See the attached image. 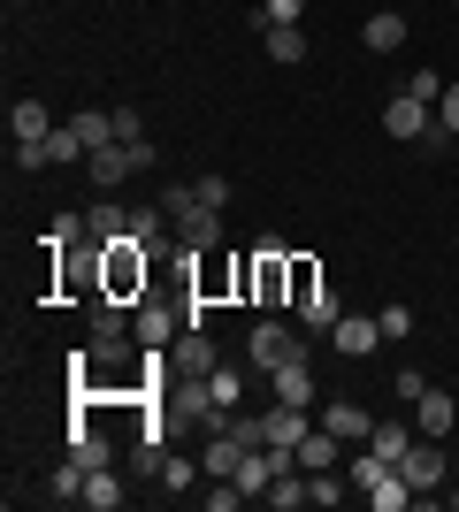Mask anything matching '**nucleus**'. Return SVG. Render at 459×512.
I'll return each mask as SVG.
<instances>
[{
    "mask_svg": "<svg viewBox=\"0 0 459 512\" xmlns=\"http://www.w3.org/2000/svg\"><path fill=\"white\" fill-rule=\"evenodd\" d=\"M69 459H77V467H115V444L108 436H100V428H69Z\"/></svg>",
    "mask_w": 459,
    "mask_h": 512,
    "instance_id": "nucleus-22",
    "label": "nucleus"
},
{
    "mask_svg": "<svg viewBox=\"0 0 459 512\" xmlns=\"http://www.w3.org/2000/svg\"><path fill=\"white\" fill-rule=\"evenodd\" d=\"M306 428H314V421H306V406H284V398H276V406L261 413V444L299 451V444H306Z\"/></svg>",
    "mask_w": 459,
    "mask_h": 512,
    "instance_id": "nucleus-9",
    "label": "nucleus"
},
{
    "mask_svg": "<svg viewBox=\"0 0 459 512\" xmlns=\"http://www.w3.org/2000/svg\"><path fill=\"white\" fill-rule=\"evenodd\" d=\"M437 123V107L429 100H414V92H391V100H383V130H391L398 146H421V130Z\"/></svg>",
    "mask_w": 459,
    "mask_h": 512,
    "instance_id": "nucleus-6",
    "label": "nucleus"
},
{
    "mask_svg": "<svg viewBox=\"0 0 459 512\" xmlns=\"http://www.w3.org/2000/svg\"><path fill=\"white\" fill-rule=\"evenodd\" d=\"M360 39H368V54H398V46H406V16H398V8H383V16L360 23Z\"/></svg>",
    "mask_w": 459,
    "mask_h": 512,
    "instance_id": "nucleus-21",
    "label": "nucleus"
},
{
    "mask_svg": "<svg viewBox=\"0 0 459 512\" xmlns=\"http://www.w3.org/2000/svg\"><path fill=\"white\" fill-rule=\"evenodd\" d=\"M268 383H276V398H284V406H314V360H291V367H276Z\"/></svg>",
    "mask_w": 459,
    "mask_h": 512,
    "instance_id": "nucleus-19",
    "label": "nucleus"
},
{
    "mask_svg": "<svg viewBox=\"0 0 459 512\" xmlns=\"http://www.w3.org/2000/svg\"><path fill=\"white\" fill-rule=\"evenodd\" d=\"M414 436H421L414 421H375L368 451H375V459H391V467H398V459H406V451H414Z\"/></svg>",
    "mask_w": 459,
    "mask_h": 512,
    "instance_id": "nucleus-20",
    "label": "nucleus"
},
{
    "mask_svg": "<svg viewBox=\"0 0 459 512\" xmlns=\"http://www.w3.org/2000/svg\"><path fill=\"white\" fill-rule=\"evenodd\" d=\"M398 474L414 482V497H429V490H437V482H444V451H437V436H414V451L398 459Z\"/></svg>",
    "mask_w": 459,
    "mask_h": 512,
    "instance_id": "nucleus-8",
    "label": "nucleus"
},
{
    "mask_svg": "<svg viewBox=\"0 0 459 512\" xmlns=\"http://www.w3.org/2000/svg\"><path fill=\"white\" fill-rule=\"evenodd\" d=\"M161 214L176 222V237H184L192 253H215V245H222V214L207 207L192 184H169V192H161Z\"/></svg>",
    "mask_w": 459,
    "mask_h": 512,
    "instance_id": "nucleus-3",
    "label": "nucleus"
},
{
    "mask_svg": "<svg viewBox=\"0 0 459 512\" xmlns=\"http://www.w3.org/2000/svg\"><path fill=\"white\" fill-rule=\"evenodd\" d=\"M437 123L459 138V85H444V100H437Z\"/></svg>",
    "mask_w": 459,
    "mask_h": 512,
    "instance_id": "nucleus-40",
    "label": "nucleus"
},
{
    "mask_svg": "<svg viewBox=\"0 0 459 512\" xmlns=\"http://www.w3.org/2000/svg\"><path fill=\"white\" fill-rule=\"evenodd\" d=\"M46 497H62V505H85V467H77V459H62V467H54V482H46Z\"/></svg>",
    "mask_w": 459,
    "mask_h": 512,
    "instance_id": "nucleus-26",
    "label": "nucleus"
},
{
    "mask_svg": "<svg viewBox=\"0 0 459 512\" xmlns=\"http://www.w3.org/2000/svg\"><path fill=\"white\" fill-rule=\"evenodd\" d=\"M253 299H261V314L268 306H291V253L276 245V237L253 245Z\"/></svg>",
    "mask_w": 459,
    "mask_h": 512,
    "instance_id": "nucleus-4",
    "label": "nucleus"
},
{
    "mask_svg": "<svg viewBox=\"0 0 459 512\" xmlns=\"http://www.w3.org/2000/svg\"><path fill=\"white\" fill-rule=\"evenodd\" d=\"M123 497H131V490H123V474H115V467H92V474H85V505H92V512H115Z\"/></svg>",
    "mask_w": 459,
    "mask_h": 512,
    "instance_id": "nucleus-24",
    "label": "nucleus"
},
{
    "mask_svg": "<svg viewBox=\"0 0 459 512\" xmlns=\"http://www.w3.org/2000/svg\"><path fill=\"white\" fill-rule=\"evenodd\" d=\"M375 344H383V321L375 314H345L337 329H329V352H337V360H368Z\"/></svg>",
    "mask_w": 459,
    "mask_h": 512,
    "instance_id": "nucleus-7",
    "label": "nucleus"
},
{
    "mask_svg": "<svg viewBox=\"0 0 459 512\" xmlns=\"http://www.w3.org/2000/svg\"><path fill=\"white\" fill-rule=\"evenodd\" d=\"M77 138H85L92 153L115 146V107H108V115H100V107H85V115H77Z\"/></svg>",
    "mask_w": 459,
    "mask_h": 512,
    "instance_id": "nucleus-27",
    "label": "nucleus"
},
{
    "mask_svg": "<svg viewBox=\"0 0 459 512\" xmlns=\"http://www.w3.org/2000/svg\"><path fill=\"white\" fill-rule=\"evenodd\" d=\"M314 505H345V482H337V467H329V474H314Z\"/></svg>",
    "mask_w": 459,
    "mask_h": 512,
    "instance_id": "nucleus-34",
    "label": "nucleus"
},
{
    "mask_svg": "<svg viewBox=\"0 0 459 512\" xmlns=\"http://www.w3.org/2000/svg\"><path fill=\"white\" fill-rule=\"evenodd\" d=\"M291 314H299V329H306V337H329V329L345 321V306H337V291H329V283H322V291H314V299H306V306H291Z\"/></svg>",
    "mask_w": 459,
    "mask_h": 512,
    "instance_id": "nucleus-18",
    "label": "nucleus"
},
{
    "mask_svg": "<svg viewBox=\"0 0 459 512\" xmlns=\"http://www.w3.org/2000/svg\"><path fill=\"white\" fill-rule=\"evenodd\" d=\"M306 352H314V337H306L299 321H284V314H261V321H253V337H245V360L261 367V375H276V367L306 360Z\"/></svg>",
    "mask_w": 459,
    "mask_h": 512,
    "instance_id": "nucleus-2",
    "label": "nucleus"
},
{
    "mask_svg": "<svg viewBox=\"0 0 459 512\" xmlns=\"http://www.w3.org/2000/svg\"><path fill=\"white\" fill-rule=\"evenodd\" d=\"M192 192H199V199H207V207H215V214H222V207H230V176H199Z\"/></svg>",
    "mask_w": 459,
    "mask_h": 512,
    "instance_id": "nucleus-33",
    "label": "nucleus"
},
{
    "mask_svg": "<svg viewBox=\"0 0 459 512\" xmlns=\"http://www.w3.org/2000/svg\"><path fill=\"white\" fill-rule=\"evenodd\" d=\"M322 428H337L345 444H368V436H375V413L352 406V398H329V406H322Z\"/></svg>",
    "mask_w": 459,
    "mask_h": 512,
    "instance_id": "nucleus-13",
    "label": "nucleus"
},
{
    "mask_svg": "<svg viewBox=\"0 0 459 512\" xmlns=\"http://www.w3.org/2000/svg\"><path fill=\"white\" fill-rule=\"evenodd\" d=\"M322 268H314V260H306V253H291V306H306V299H314V291H322Z\"/></svg>",
    "mask_w": 459,
    "mask_h": 512,
    "instance_id": "nucleus-28",
    "label": "nucleus"
},
{
    "mask_svg": "<svg viewBox=\"0 0 459 512\" xmlns=\"http://www.w3.org/2000/svg\"><path fill=\"white\" fill-rule=\"evenodd\" d=\"M85 237H92V245H115V237H131V207H115V199H92V207H85Z\"/></svg>",
    "mask_w": 459,
    "mask_h": 512,
    "instance_id": "nucleus-16",
    "label": "nucleus"
},
{
    "mask_svg": "<svg viewBox=\"0 0 459 512\" xmlns=\"http://www.w3.org/2000/svg\"><path fill=\"white\" fill-rule=\"evenodd\" d=\"M115 138H123V146H138V138H146V123H138V107H115Z\"/></svg>",
    "mask_w": 459,
    "mask_h": 512,
    "instance_id": "nucleus-36",
    "label": "nucleus"
},
{
    "mask_svg": "<svg viewBox=\"0 0 459 512\" xmlns=\"http://www.w3.org/2000/svg\"><path fill=\"white\" fill-rule=\"evenodd\" d=\"M176 329H184V306L169 314V306H146V299H138V344H146V352H169Z\"/></svg>",
    "mask_w": 459,
    "mask_h": 512,
    "instance_id": "nucleus-11",
    "label": "nucleus"
},
{
    "mask_svg": "<svg viewBox=\"0 0 459 512\" xmlns=\"http://www.w3.org/2000/svg\"><path fill=\"white\" fill-rule=\"evenodd\" d=\"M360 497H368L375 512H398V505H414V482H406L398 467H375L368 482H360Z\"/></svg>",
    "mask_w": 459,
    "mask_h": 512,
    "instance_id": "nucleus-12",
    "label": "nucleus"
},
{
    "mask_svg": "<svg viewBox=\"0 0 459 512\" xmlns=\"http://www.w3.org/2000/svg\"><path fill=\"white\" fill-rule=\"evenodd\" d=\"M261 46H268V62H306V31L299 23H261Z\"/></svg>",
    "mask_w": 459,
    "mask_h": 512,
    "instance_id": "nucleus-23",
    "label": "nucleus"
},
{
    "mask_svg": "<svg viewBox=\"0 0 459 512\" xmlns=\"http://www.w3.org/2000/svg\"><path fill=\"white\" fill-rule=\"evenodd\" d=\"M398 92H414V100H429V107H437V100H444V77H437V69H414V77H406Z\"/></svg>",
    "mask_w": 459,
    "mask_h": 512,
    "instance_id": "nucleus-29",
    "label": "nucleus"
},
{
    "mask_svg": "<svg viewBox=\"0 0 459 512\" xmlns=\"http://www.w3.org/2000/svg\"><path fill=\"white\" fill-rule=\"evenodd\" d=\"M16 169H23V176H39V169H54V161H46V138H39V146H16Z\"/></svg>",
    "mask_w": 459,
    "mask_h": 512,
    "instance_id": "nucleus-37",
    "label": "nucleus"
},
{
    "mask_svg": "<svg viewBox=\"0 0 459 512\" xmlns=\"http://www.w3.org/2000/svg\"><path fill=\"white\" fill-rule=\"evenodd\" d=\"M337 459H345V436L314 421V428H306V444H299V467H306V474H329Z\"/></svg>",
    "mask_w": 459,
    "mask_h": 512,
    "instance_id": "nucleus-14",
    "label": "nucleus"
},
{
    "mask_svg": "<svg viewBox=\"0 0 459 512\" xmlns=\"http://www.w3.org/2000/svg\"><path fill=\"white\" fill-rule=\"evenodd\" d=\"M8 138H16V146H39V138H54V115H46V100H16V107H8Z\"/></svg>",
    "mask_w": 459,
    "mask_h": 512,
    "instance_id": "nucleus-15",
    "label": "nucleus"
},
{
    "mask_svg": "<svg viewBox=\"0 0 459 512\" xmlns=\"http://www.w3.org/2000/svg\"><path fill=\"white\" fill-rule=\"evenodd\" d=\"M69 237H85V214H54V222H46V245H54V253H62Z\"/></svg>",
    "mask_w": 459,
    "mask_h": 512,
    "instance_id": "nucleus-30",
    "label": "nucleus"
},
{
    "mask_svg": "<svg viewBox=\"0 0 459 512\" xmlns=\"http://www.w3.org/2000/svg\"><path fill=\"white\" fill-rule=\"evenodd\" d=\"M245 505V490H238V482H222V490H207V512H238Z\"/></svg>",
    "mask_w": 459,
    "mask_h": 512,
    "instance_id": "nucleus-38",
    "label": "nucleus"
},
{
    "mask_svg": "<svg viewBox=\"0 0 459 512\" xmlns=\"http://www.w3.org/2000/svg\"><path fill=\"white\" fill-rule=\"evenodd\" d=\"M452 512H459V490H452Z\"/></svg>",
    "mask_w": 459,
    "mask_h": 512,
    "instance_id": "nucleus-41",
    "label": "nucleus"
},
{
    "mask_svg": "<svg viewBox=\"0 0 459 512\" xmlns=\"http://www.w3.org/2000/svg\"><path fill=\"white\" fill-rule=\"evenodd\" d=\"M421 390H429V375H421V367H398V398H406V406H414Z\"/></svg>",
    "mask_w": 459,
    "mask_h": 512,
    "instance_id": "nucleus-39",
    "label": "nucleus"
},
{
    "mask_svg": "<svg viewBox=\"0 0 459 512\" xmlns=\"http://www.w3.org/2000/svg\"><path fill=\"white\" fill-rule=\"evenodd\" d=\"M169 230H176V222L161 214V199H153V207H131V237H138V245H161Z\"/></svg>",
    "mask_w": 459,
    "mask_h": 512,
    "instance_id": "nucleus-25",
    "label": "nucleus"
},
{
    "mask_svg": "<svg viewBox=\"0 0 459 512\" xmlns=\"http://www.w3.org/2000/svg\"><path fill=\"white\" fill-rule=\"evenodd\" d=\"M452 421H459L452 390H437V383H429V390H421V398H414V428H421V436H444V428H452Z\"/></svg>",
    "mask_w": 459,
    "mask_h": 512,
    "instance_id": "nucleus-17",
    "label": "nucleus"
},
{
    "mask_svg": "<svg viewBox=\"0 0 459 512\" xmlns=\"http://www.w3.org/2000/svg\"><path fill=\"white\" fill-rule=\"evenodd\" d=\"M85 169H92V184H108V192H115V184H131L138 169H153V138H138V146H123V138H115V146L92 153Z\"/></svg>",
    "mask_w": 459,
    "mask_h": 512,
    "instance_id": "nucleus-5",
    "label": "nucleus"
},
{
    "mask_svg": "<svg viewBox=\"0 0 459 512\" xmlns=\"http://www.w3.org/2000/svg\"><path fill=\"white\" fill-rule=\"evenodd\" d=\"M161 490H192V459H169V451H161Z\"/></svg>",
    "mask_w": 459,
    "mask_h": 512,
    "instance_id": "nucleus-32",
    "label": "nucleus"
},
{
    "mask_svg": "<svg viewBox=\"0 0 459 512\" xmlns=\"http://www.w3.org/2000/svg\"><path fill=\"white\" fill-rule=\"evenodd\" d=\"M306 0H261V23H299Z\"/></svg>",
    "mask_w": 459,
    "mask_h": 512,
    "instance_id": "nucleus-35",
    "label": "nucleus"
},
{
    "mask_svg": "<svg viewBox=\"0 0 459 512\" xmlns=\"http://www.w3.org/2000/svg\"><path fill=\"white\" fill-rule=\"evenodd\" d=\"M375 321H383V337H414V306H383V314H375Z\"/></svg>",
    "mask_w": 459,
    "mask_h": 512,
    "instance_id": "nucleus-31",
    "label": "nucleus"
},
{
    "mask_svg": "<svg viewBox=\"0 0 459 512\" xmlns=\"http://www.w3.org/2000/svg\"><path fill=\"white\" fill-rule=\"evenodd\" d=\"M238 398H245V375L238 367H215V375H207V421L199 428H222L230 413H238Z\"/></svg>",
    "mask_w": 459,
    "mask_h": 512,
    "instance_id": "nucleus-10",
    "label": "nucleus"
},
{
    "mask_svg": "<svg viewBox=\"0 0 459 512\" xmlns=\"http://www.w3.org/2000/svg\"><path fill=\"white\" fill-rule=\"evenodd\" d=\"M146 276H153V245H138V237H115V245H100V291L123 306L146 299Z\"/></svg>",
    "mask_w": 459,
    "mask_h": 512,
    "instance_id": "nucleus-1",
    "label": "nucleus"
}]
</instances>
